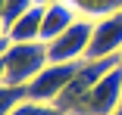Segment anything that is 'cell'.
Wrapping results in <instances>:
<instances>
[{
    "mask_svg": "<svg viewBox=\"0 0 122 115\" xmlns=\"http://www.w3.org/2000/svg\"><path fill=\"white\" fill-rule=\"evenodd\" d=\"M50 62L44 40H10L3 53V81L6 84H22L25 87L31 78L44 72V65Z\"/></svg>",
    "mask_w": 122,
    "mask_h": 115,
    "instance_id": "cell-1",
    "label": "cell"
},
{
    "mask_svg": "<svg viewBox=\"0 0 122 115\" xmlns=\"http://www.w3.org/2000/svg\"><path fill=\"white\" fill-rule=\"evenodd\" d=\"M122 106V62L97 81L88 93L72 106L69 115H113Z\"/></svg>",
    "mask_w": 122,
    "mask_h": 115,
    "instance_id": "cell-2",
    "label": "cell"
},
{
    "mask_svg": "<svg viewBox=\"0 0 122 115\" xmlns=\"http://www.w3.org/2000/svg\"><path fill=\"white\" fill-rule=\"evenodd\" d=\"M78 65H81V59H78V62H47V65H44V72L25 84V90H28V100L56 103V100L63 97V90L69 87V81L75 78Z\"/></svg>",
    "mask_w": 122,
    "mask_h": 115,
    "instance_id": "cell-3",
    "label": "cell"
},
{
    "mask_svg": "<svg viewBox=\"0 0 122 115\" xmlns=\"http://www.w3.org/2000/svg\"><path fill=\"white\" fill-rule=\"evenodd\" d=\"M91 34H94V22L91 19H78L72 28H66L60 37H53L50 44H47L50 62H78V59H88Z\"/></svg>",
    "mask_w": 122,
    "mask_h": 115,
    "instance_id": "cell-4",
    "label": "cell"
},
{
    "mask_svg": "<svg viewBox=\"0 0 122 115\" xmlns=\"http://www.w3.org/2000/svg\"><path fill=\"white\" fill-rule=\"evenodd\" d=\"M110 56H122V9L94 22L88 59H110Z\"/></svg>",
    "mask_w": 122,
    "mask_h": 115,
    "instance_id": "cell-5",
    "label": "cell"
},
{
    "mask_svg": "<svg viewBox=\"0 0 122 115\" xmlns=\"http://www.w3.org/2000/svg\"><path fill=\"white\" fill-rule=\"evenodd\" d=\"M81 16L75 13V6L69 3V0H56V3L44 6V22H41V40L50 44L53 37H60L66 28H72Z\"/></svg>",
    "mask_w": 122,
    "mask_h": 115,
    "instance_id": "cell-6",
    "label": "cell"
},
{
    "mask_svg": "<svg viewBox=\"0 0 122 115\" xmlns=\"http://www.w3.org/2000/svg\"><path fill=\"white\" fill-rule=\"evenodd\" d=\"M41 22H44V6H31L28 13H22L13 25L6 28V37L16 44V40H41Z\"/></svg>",
    "mask_w": 122,
    "mask_h": 115,
    "instance_id": "cell-7",
    "label": "cell"
},
{
    "mask_svg": "<svg viewBox=\"0 0 122 115\" xmlns=\"http://www.w3.org/2000/svg\"><path fill=\"white\" fill-rule=\"evenodd\" d=\"M69 3L75 6V13L81 19H91V22L107 19V16H113V13L122 9V0H69Z\"/></svg>",
    "mask_w": 122,
    "mask_h": 115,
    "instance_id": "cell-8",
    "label": "cell"
},
{
    "mask_svg": "<svg viewBox=\"0 0 122 115\" xmlns=\"http://www.w3.org/2000/svg\"><path fill=\"white\" fill-rule=\"evenodd\" d=\"M28 100V90L22 87V84H6V81H0V115H10L19 103H25Z\"/></svg>",
    "mask_w": 122,
    "mask_h": 115,
    "instance_id": "cell-9",
    "label": "cell"
},
{
    "mask_svg": "<svg viewBox=\"0 0 122 115\" xmlns=\"http://www.w3.org/2000/svg\"><path fill=\"white\" fill-rule=\"evenodd\" d=\"M10 115H66L56 103H41V100H25L19 103Z\"/></svg>",
    "mask_w": 122,
    "mask_h": 115,
    "instance_id": "cell-10",
    "label": "cell"
},
{
    "mask_svg": "<svg viewBox=\"0 0 122 115\" xmlns=\"http://www.w3.org/2000/svg\"><path fill=\"white\" fill-rule=\"evenodd\" d=\"M31 6H35V0H6V6H3V28H10L13 22L22 13H28Z\"/></svg>",
    "mask_w": 122,
    "mask_h": 115,
    "instance_id": "cell-11",
    "label": "cell"
},
{
    "mask_svg": "<svg viewBox=\"0 0 122 115\" xmlns=\"http://www.w3.org/2000/svg\"><path fill=\"white\" fill-rule=\"evenodd\" d=\"M6 47H10V37L3 34V37H0V59H3V53H6Z\"/></svg>",
    "mask_w": 122,
    "mask_h": 115,
    "instance_id": "cell-12",
    "label": "cell"
},
{
    "mask_svg": "<svg viewBox=\"0 0 122 115\" xmlns=\"http://www.w3.org/2000/svg\"><path fill=\"white\" fill-rule=\"evenodd\" d=\"M38 6H50V3H56V0H35Z\"/></svg>",
    "mask_w": 122,
    "mask_h": 115,
    "instance_id": "cell-13",
    "label": "cell"
},
{
    "mask_svg": "<svg viewBox=\"0 0 122 115\" xmlns=\"http://www.w3.org/2000/svg\"><path fill=\"white\" fill-rule=\"evenodd\" d=\"M3 6H6V0H0V19H3Z\"/></svg>",
    "mask_w": 122,
    "mask_h": 115,
    "instance_id": "cell-14",
    "label": "cell"
},
{
    "mask_svg": "<svg viewBox=\"0 0 122 115\" xmlns=\"http://www.w3.org/2000/svg\"><path fill=\"white\" fill-rule=\"evenodd\" d=\"M0 81H3V59H0Z\"/></svg>",
    "mask_w": 122,
    "mask_h": 115,
    "instance_id": "cell-15",
    "label": "cell"
},
{
    "mask_svg": "<svg viewBox=\"0 0 122 115\" xmlns=\"http://www.w3.org/2000/svg\"><path fill=\"white\" fill-rule=\"evenodd\" d=\"M113 115H122V106H119V109H116V112H113Z\"/></svg>",
    "mask_w": 122,
    "mask_h": 115,
    "instance_id": "cell-16",
    "label": "cell"
}]
</instances>
